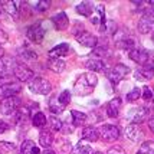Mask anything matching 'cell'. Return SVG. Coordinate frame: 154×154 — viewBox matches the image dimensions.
Wrapping results in <instances>:
<instances>
[{
	"instance_id": "obj_43",
	"label": "cell",
	"mask_w": 154,
	"mask_h": 154,
	"mask_svg": "<svg viewBox=\"0 0 154 154\" xmlns=\"http://www.w3.org/2000/svg\"><path fill=\"white\" fill-rule=\"evenodd\" d=\"M7 42V35L6 32L3 30V29H0V46L3 45V43H6Z\"/></svg>"
},
{
	"instance_id": "obj_17",
	"label": "cell",
	"mask_w": 154,
	"mask_h": 154,
	"mask_svg": "<svg viewBox=\"0 0 154 154\" xmlns=\"http://www.w3.org/2000/svg\"><path fill=\"white\" fill-rule=\"evenodd\" d=\"M52 22H54L55 27L58 29V30H65L68 26H69V19H68V16L65 12H59V13H56L55 16H52Z\"/></svg>"
},
{
	"instance_id": "obj_26",
	"label": "cell",
	"mask_w": 154,
	"mask_h": 154,
	"mask_svg": "<svg viewBox=\"0 0 154 154\" xmlns=\"http://www.w3.org/2000/svg\"><path fill=\"white\" fill-rule=\"evenodd\" d=\"M87 68L91 72H101V71H105V65L104 62L98 58H92L87 62Z\"/></svg>"
},
{
	"instance_id": "obj_8",
	"label": "cell",
	"mask_w": 154,
	"mask_h": 154,
	"mask_svg": "<svg viewBox=\"0 0 154 154\" xmlns=\"http://www.w3.org/2000/svg\"><path fill=\"white\" fill-rule=\"evenodd\" d=\"M17 66V62L13 56L9 55H3L0 58V75H6V76H12L14 74V69Z\"/></svg>"
},
{
	"instance_id": "obj_28",
	"label": "cell",
	"mask_w": 154,
	"mask_h": 154,
	"mask_svg": "<svg viewBox=\"0 0 154 154\" xmlns=\"http://www.w3.org/2000/svg\"><path fill=\"white\" fill-rule=\"evenodd\" d=\"M71 117H72V124L75 127H79V125H84L85 121H87V114L85 112H81V111H71Z\"/></svg>"
},
{
	"instance_id": "obj_11",
	"label": "cell",
	"mask_w": 154,
	"mask_h": 154,
	"mask_svg": "<svg viewBox=\"0 0 154 154\" xmlns=\"http://www.w3.org/2000/svg\"><path fill=\"white\" fill-rule=\"evenodd\" d=\"M75 39L78 40L79 45H82L85 48H97V45H98L97 36H94L92 33H89L87 30H82L79 33H76L75 35Z\"/></svg>"
},
{
	"instance_id": "obj_12",
	"label": "cell",
	"mask_w": 154,
	"mask_h": 154,
	"mask_svg": "<svg viewBox=\"0 0 154 154\" xmlns=\"http://www.w3.org/2000/svg\"><path fill=\"white\" fill-rule=\"evenodd\" d=\"M22 89V85L19 82H10V84H6L3 87H0V98H10V97H16V95L20 92Z\"/></svg>"
},
{
	"instance_id": "obj_19",
	"label": "cell",
	"mask_w": 154,
	"mask_h": 154,
	"mask_svg": "<svg viewBox=\"0 0 154 154\" xmlns=\"http://www.w3.org/2000/svg\"><path fill=\"white\" fill-rule=\"evenodd\" d=\"M55 151L58 154H69L72 151V144L71 141L66 140V138H58L55 140Z\"/></svg>"
},
{
	"instance_id": "obj_4",
	"label": "cell",
	"mask_w": 154,
	"mask_h": 154,
	"mask_svg": "<svg viewBox=\"0 0 154 154\" xmlns=\"http://www.w3.org/2000/svg\"><path fill=\"white\" fill-rule=\"evenodd\" d=\"M22 107V100L17 97L3 98L0 101V112L3 115H13L17 112V109Z\"/></svg>"
},
{
	"instance_id": "obj_30",
	"label": "cell",
	"mask_w": 154,
	"mask_h": 154,
	"mask_svg": "<svg viewBox=\"0 0 154 154\" xmlns=\"http://www.w3.org/2000/svg\"><path fill=\"white\" fill-rule=\"evenodd\" d=\"M32 122H33V125L35 127H38V128H43L45 125H46V122H48V118H46V115L43 114V112H40V111H38L36 114L32 117Z\"/></svg>"
},
{
	"instance_id": "obj_44",
	"label": "cell",
	"mask_w": 154,
	"mask_h": 154,
	"mask_svg": "<svg viewBox=\"0 0 154 154\" xmlns=\"http://www.w3.org/2000/svg\"><path fill=\"white\" fill-rule=\"evenodd\" d=\"M148 128H150V130H151V131L154 133V117L148 120Z\"/></svg>"
},
{
	"instance_id": "obj_35",
	"label": "cell",
	"mask_w": 154,
	"mask_h": 154,
	"mask_svg": "<svg viewBox=\"0 0 154 154\" xmlns=\"http://www.w3.org/2000/svg\"><path fill=\"white\" fill-rule=\"evenodd\" d=\"M58 100L60 101V104H63V105L66 107L68 104L71 102V92H69L68 89H65V91H62V92H60V95L58 97Z\"/></svg>"
},
{
	"instance_id": "obj_33",
	"label": "cell",
	"mask_w": 154,
	"mask_h": 154,
	"mask_svg": "<svg viewBox=\"0 0 154 154\" xmlns=\"http://www.w3.org/2000/svg\"><path fill=\"white\" fill-rule=\"evenodd\" d=\"M16 121H17V124H23V122H26V120L29 118V109L27 108H22L20 107L17 109V112H16Z\"/></svg>"
},
{
	"instance_id": "obj_3",
	"label": "cell",
	"mask_w": 154,
	"mask_h": 154,
	"mask_svg": "<svg viewBox=\"0 0 154 154\" xmlns=\"http://www.w3.org/2000/svg\"><path fill=\"white\" fill-rule=\"evenodd\" d=\"M137 29H138V32L143 35L151 33L154 30V9L153 7H150V9H147V10L144 12V14L141 16V19L138 20Z\"/></svg>"
},
{
	"instance_id": "obj_29",
	"label": "cell",
	"mask_w": 154,
	"mask_h": 154,
	"mask_svg": "<svg viewBox=\"0 0 154 154\" xmlns=\"http://www.w3.org/2000/svg\"><path fill=\"white\" fill-rule=\"evenodd\" d=\"M49 109H51V112H54L55 115H58V114H60V112H63L65 105L60 104V101L58 100V97H54L52 100L49 101Z\"/></svg>"
},
{
	"instance_id": "obj_16",
	"label": "cell",
	"mask_w": 154,
	"mask_h": 154,
	"mask_svg": "<svg viewBox=\"0 0 154 154\" xmlns=\"http://www.w3.org/2000/svg\"><path fill=\"white\" fill-rule=\"evenodd\" d=\"M121 107H122V101H121V98H112L107 105V115L111 117V118H117V117L120 115Z\"/></svg>"
},
{
	"instance_id": "obj_18",
	"label": "cell",
	"mask_w": 154,
	"mask_h": 154,
	"mask_svg": "<svg viewBox=\"0 0 154 154\" xmlns=\"http://www.w3.org/2000/svg\"><path fill=\"white\" fill-rule=\"evenodd\" d=\"M125 135L131 141H138L143 138V131L138 124H130L125 127Z\"/></svg>"
},
{
	"instance_id": "obj_10",
	"label": "cell",
	"mask_w": 154,
	"mask_h": 154,
	"mask_svg": "<svg viewBox=\"0 0 154 154\" xmlns=\"http://www.w3.org/2000/svg\"><path fill=\"white\" fill-rule=\"evenodd\" d=\"M45 33H46V30L42 27L40 23H35L32 26H29L26 32L29 40H32L33 43H40L43 40V38H45Z\"/></svg>"
},
{
	"instance_id": "obj_9",
	"label": "cell",
	"mask_w": 154,
	"mask_h": 154,
	"mask_svg": "<svg viewBox=\"0 0 154 154\" xmlns=\"http://www.w3.org/2000/svg\"><path fill=\"white\" fill-rule=\"evenodd\" d=\"M115 43L118 45L120 48H122V49H125V51H133V49H135V38H133L131 35L127 32H122V33H117V36H115Z\"/></svg>"
},
{
	"instance_id": "obj_21",
	"label": "cell",
	"mask_w": 154,
	"mask_h": 154,
	"mask_svg": "<svg viewBox=\"0 0 154 154\" xmlns=\"http://www.w3.org/2000/svg\"><path fill=\"white\" fill-rule=\"evenodd\" d=\"M0 5L3 7V10L9 13L10 16H17L19 13V6H20V2H10V0H5V2H0Z\"/></svg>"
},
{
	"instance_id": "obj_32",
	"label": "cell",
	"mask_w": 154,
	"mask_h": 154,
	"mask_svg": "<svg viewBox=\"0 0 154 154\" xmlns=\"http://www.w3.org/2000/svg\"><path fill=\"white\" fill-rule=\"evenodd\" d=\"M137 154H154V141H144Z\"/></svg>"
},
{
	"instance_id": "obj_27",
	"label": "cell",
	"mask_w": 154,
	"mask_h": 154,
	"mask_svg": "<svg viewBox=\"0 0 154 154\" xmlns=\"http://www.w3.org/2000/svg\"><path fill=\"white\" fill-rule=\"evenodd\" d=\"M76 12L82 14V16H85V17H89L92 14V12H94V6L89 2H82V3H79L76 6Z\"/></svg>"
},
{
	"instance_id": "obj_36",
	"label": "cell",
	"mask_w": 154,
	"mask_h": 154,
	"mask_svg": "<svg viewBox=\"0 0 154 154\" xmlns=\"http://www.w3.org/2000/svg\"><path fill=\"white\" fill-rule=\"evenodd\" d=\"M20 54H22V56L25 58V59H36V52H33L32 49H29V48H23L22 51H20Z\"/></svg>"
},
{
	"instance_id": "obj_7",
	"label": "cell",
	"mask_w": 154,
	"mask_h": 154,
	"mask_svg": "<svg viewBox=\"0 0 154 154\" xmlns=\"http://www.w3.org/2000/svg\"><path fill=\"white\" fill-rule=\"evenodd\" d=\"M130 54V59L137 62L138 65H147L150 62H153L151 58H153V52H148L146 49H141V48H135L133 51H130L128 52Z\"/></svg>"
},
{
	"instance_id": "obj_42",
	"label": "cell",
	"mask_w": 154,
	"mask_h": 154,
	"mask_svg": "<svg viewBox=\"0 0 154 154\" xmlns=\"http://www.w3.org/2000/svg\"><path fill=\"white\" fill-rule=\"evenodd\" d=\"M9 128H10V127H9V124H7L6 121H2V120H0V134L6 133Z\"/></svg>"
},
{
	"instance_id": "obj_5",
	"label": "cell",
	"mask_w": 154,
	"mask_h": 154,
	"mask_svg": "<svg viewBox=\"0 0 154 154\" xmlns=\"http://www.w3.org/2000/svg\"><path fill=\"white\" fill-rule=\"evenodd\" d=\"M130 72V68L127 65H122V63H118V65H115L112 66L111 69H107L105 71V74H107V78L112 84H118L120 81L124 79V76Z\"/></svg>"
},
{
	"instance_id": "obj_6",
	"label": "cell",
	"mask_w": 154,
	"mask_h": 154,
	"mask_svg": "<svg viewBox=\"0 0 154 154\" xmlns=\"http://www.w3.org/2000/svg\"><path fill=\"white\" fill-rule=\"evenodd\" d=\"M100 137L104 141L107 143H112V141H117L120 138V128L112 125V124H104L100 127Z\"/></svg>"
},
{
	"instance_id": "obj_37",
	"label": "cell",
	"mask_w": 154,
	"mask_h": 154,
	"mask_svg": "<svg viewBox=\"0 0 154 154\" xmlns=\"http://www.w3.org/2000/svg\"><path fill=\"white\" fill-rule=\"evenodd\" d=\"M49 121H51V127H52V130H54V131H60V130H62V127H63L62 121H60L59 118H56V117H52Z\"/></svg>"
},
{
	"instance_id": "obj_13",
	"label": "cell",
	"mask_w": 154,
	"mask_h": 154,
	"mask_svg": "<svg viewBox=\"0 0 154 154\" xmlns=\"http://www.w3.org/2000/svg\"><path fill=\"white\" fill-rule=\"evenodd\" d=\"M135 79L137 81H147L154 76V62H150L147 65H143L135 71Z\"/></svg>"
},
{
	"instance_id": "obj_41",
	"label": "cell",
	"mask_w": 154,
	"mask_h": 154,
	"mask_svg": "<svg viewBox=\"0 0 154 154\" xmlns=\"http://www.w3.org/2000/svg\"><path fill=\"white\" fill-rule=\"evenodd\" d=\"M0 148L6 150V151H13L14 150V146L12 143H6V141H0Z\"/></svg>"
},
{
	"instance_id": "obj_2",
	"label": "cell",
	"mask_w": 154,
	"mask_h": 154,
	"mask_svg": "<svg viewBox=\"0 0 154 154\" xmlns=\"http://www.w3.org/2000/svg\"><path fill=\"white\" fill-rule=\"evenodd\" d=\"M27 87L29 89L33 92V94H38V95H48L51 92L52 89V85L51 82L42 76H33L32 79L27 82Z\"/></svg>"
},
{
	"instance_id": "obj_47",
	"label": "cell",
	"mask_w": 154,
	"mask_h": 154,
	"mask_svg": "<svg viewBox=\"0 0 154 154\" xmlns=\"http://www.w3.org/2000/svg\"><path fill=\"white\" fill-rule=\"evenodd\" d=\"M0 154H2V153H0Z\"/></svg>"
},
{
	"instance_id": "obj_24",
	"label": "cell",
	"mask_w": 154,
	"mask_h": 154,
	"mask_svg": "<svg viewBox=\"0 0 154 154\" xmlns=\"http://www.w3.org/2000/svg\"><path fill=\"white\" fill-rule=\"evenodd\" d=\"M48 69H51L55 74H60L65 71V62L62 59H55V58H51L48 60Z\"/></svg>"
},
{
	"instance_id": "obj_31",
	"label": "cell",
	"mask_w": 154,
	"mask_h": 154,
	"mask_svg": "<svg viewBox=\"0 0 154 154\" xmlns=\"http://www.w3.org/2000/svg\"><path fill=\"white\" fill-rule=\"evenodd\" d=\"M75 154H92V148L88 144V141L82 140L76 144L75 147Z\"/></svg>"
},
{
	"instance_id": "obj_45",
	"label": "cell",
	"mask_w": 154,
	"mask_h": 154,
	"mask_svg": "<svg viewBox=\"0 0 154 154\" xmlns=\"http://www.w3.org/2000/svg\"><path fill=\"white\" fill-rule=\"evenodd\" d=\"M43 154H56V153H55V151H51V150H45Z\"/></svg>"
},
{
	"instance_id": "obj_20",
	"label": "cell",
	"mask_w": 154,
	"mask_h": 154,
	"mask_svg": "<svg viewBox=\"0 0 154 154\" xmlns=\"http://www.w3.org/2000/svg\"><path fill=\"white\" fill-rule=\"evenodd\" d=\"M68 52H69V45H68V43H65V42H62V43L56 45L55 48H52V49L49 51V58L60 59L62 56L68 55Z\"/></svg>"
},
{
	"instance_id": "obj_1",
	"label": "cell",
	"mask_w": 154,
	"mask_h": 154,
	"mask_svg": "<svg viewBox=\"0 0 154 154\" xmlns=\"http://www.w3.org/2000/svg\"><path fill=\"white\" fill-rule=\"evenodd\" d=\"M98 84V78L94 72H85L78 76V79L75 81L74 84V92L78 97H85V95H89L94 88L97 87Z\"/></svg>"
},
{
	"instance_id": "obj_14",
	"label": "cell",
	"mask_w": 154,
	"mask_h": 154,
	"mask_svg": "<svg viewBox=\"0 0 154 154\" xmlns=\"http://www.w3.org/2000/svg\"><path fill=\"white\" fill-rule=\"evenodd\" d=\"M14 76L20 81V82H29L35 76L33 71L30 68H27L26 65H22V63H17V66L14 69Z\"/></svg>"
},
{
	"instance_id": "obj_39",
	"label": "cell",
	"mask_w": 154,
	"mask_h": 154,
	"mask_svg": "<svg viewBox=\"0 0 154 154\" xmlns=\"http://www.w3.org/2000/svg\"><path fill=\"white\" fill-rule=\"evenodd\" d=\"M143 98L146 101H151L154 98V94H153V89L151 88H148V87H146V88H143Z\"/></svg>"
},
{
	"instance_id": "obj_40",
	"label": "cell",
	"mask_w": 154,
	"mask_h": 154,
	"mask_svg": "<svg viewBox=\"0 0 154 154\" xmlns=\"http://www.w3.org/2000/svg\"><path fill=\"white\" fill-rule=\"evenodd\" d=\"M107 154H127L124 151V148L121 147V146H114V147H111L108 150Z\"/></svg>"
},
{
	"instance_id": "obj_22",
	"label": "cell",
	"mask_w": 154,
	"mask_h": 154,
	"mask_svg": "<svg viewBox=\"0 0 154 154\" xmlns=\"http://www.w3.org/2000/svg\"><path fill=\"white\" fill-rule=\"evenodd\" d=\"M20 154H40L39 147L35 144V141L26 140L20 146Z\"/></svg>"
},
{
	"instance_id": "obj_15",
	"label": "cell",
	"mask_w": 154,
	"mask_h": 154,
	"mask_svg": "<svg viewBox=\"0 0 154 154\" xmlns=\"http://www.w3.org/2000/svg\"><path fill=\"white\" fill-rule=\"evenodd\" d=\"M148 115V109L144 107H138V108H134V109H131L130 111V114H128V118L131 121V124H140L143 121L147 118Z\"/></svg>"
},
{
	"instance_id": "obj_34",
	"label": "cell",
	"mask_w": 154,
	"mask_h": 154,
	"mask_svg": "<svg viewBox=\"0 0 154 154\" xmlns=\"http://www.w3.org/2000/svg\"><path fill=\"white\" fill-rule=\"evenodd\" d=\"M140 97H141L140 88H134V89H131V91L127 94V101L128 102H133V101H137Z\"/></svg>"
},
{
	"instance_id": "obj_38",
	"label": "cell",
	"mask_w": 154,
	"mask_h": 154,
	"mask_svg": "<svg viewBox=\"0 0 154 154\" xmlns=\"http://www.w3.org/2000/svg\"><path fill=\"white\" fill-rule=\"evenodd\" d=\"M49 6H51V3L46 2V0H42V2H36V3H35V9H36L38 12H45V10H48Z\"/></svg>"
},
{
	"instance_id": "obj_46",
	"label": "cell",
	"mask_w": 154,
	"mask_h": 154,
	"mask_svg": "<svg viewBox=\"0 0 154 154\" xmlns=\"http://www.w3.org/2000/svg\"><path fill=\"white\" fill-rule=\"evenodd\" d=\"M92 154H102L101 151H97V153H92Z\"/></svg>"
},
{
	"instance_id": "obj_25",
	"label": "cell",
	"mask_w": 154,
	"mask_h": 154,
	"mask_svg": "<svg viewBox=\"0 0 154 154\" xmlns=\"http://www.w3.org/2000/svg\"><path fill=\"white\" fill-rule=\"evenodd\" d=\"M54 135H52V133L51 131H48V130H42L40 131V135H39V143L42 147H51L52 144H54Z\"/></svg>"
},
{
	"instance_id": "obj_23",
	"label": "cell",
	"mask_w": 154,
	"mask_h": 154,
	"mask_svg": "<svg viewBox=\"0 0 154 154\" xmlns=\"http://www.w3.org/2000/svg\"><path fill=\"white\" fill-rule=\"evenodd\" d=\"M82 140L85 141H97L98 138H100V131L97 130L95 127H85L84 130H82Z\"/></svg>"
}]
</instances>
